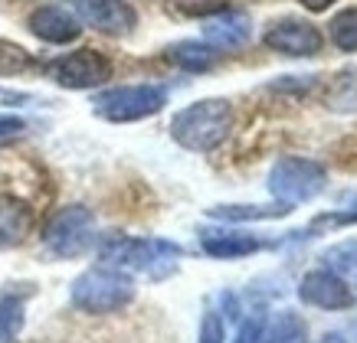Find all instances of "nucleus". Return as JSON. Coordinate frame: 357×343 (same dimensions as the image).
Returning a JSON list of instances; mask_svg holds the SVG:
<instances>
[{
	"mask_svg": "<svg viewBox=\"0 0 357 343\" xmlns=\"http://www.w3.org/2000/svg\"><path fill=\"white\" fill-rule=\"evenodd\" d=\"M184 258V248L171 239H135V236H112L98 246V262L121 271H138L148 278L161 281L174 275L177 262Z\"/></svg>",
	"mask_w": 357,
	"mask_h": 343,
	"instance_id": "nucleus-1",
	"label": "nucleus"
},
{
	"mask_svg": "<svg viewBox=\"0 0 357 343\" xmlns=\"http://www.w3.org/2000/svg\"><path fill=\"white\" fill-rule=\"evenodd\" d=\"M233 125H236V111L227 98H200L171 118V138L184 150L210 154L229 138Z\"/></svg>",
	"mask_w": 357,
	"mask_h": 343,
	"instance_id": "nucleus-2",
	"label": "nucleus"
},
{
	"mask_svg": "<svg viewBox=\"0 0 357 343\" xmlns=\"http://www.w3.org/2000/svg\"><path fill=\"white\" fill-rule=\"evenodd\" d=\"M69 301L76 311L92 314V317L119 314L135 301V278L112 265H92L73 281Z\"/></svg>",
	"mask_w": 357,
	"mask_h": 343,
	"instance_id": "nucleus-3",
	"label": "nucleus"
},
{
	"mask_svg": "<svg viewBox=\"0 0 357 343\" xmlns=\"http://www.w3.org/2000/svg\"><path fill=\"white\" fill-rule=\"evenodd\" d=\"M167 105V88L138 82V86H115L92 98V111L112 125H131V121L154 118Z\"/></svg>",
	"mask_w": 357,
	"mask_h": 343,
	"instance_id": "nucleus-4",
	"label": "nucleus"
},
{
	"mask_svg": "<svg viewBox=\"0 0 357 343\" xmlns=\"http://www.w3.org/2000/svg\"><path fill=\"white\" fill-rule=\"evenodd\" d=\"M266 186H269L275 203L298 206L314 200L318 193H325L328 170L318 161H308V157H279L272 163Z\"/></svg>",
	"mask_w": 357,
	"mask_h": 343,
	"instance_id": "nucleus-5",
	"label": "nucleus"
},
{
	"mask_svg": "<svg viewBox=\"0 0 357 343\" xmlns=\"http://www.w3.org/2000/svg\"><path fill=\"white\" fill-rule=\"evenodd\" d=\"M92 242H96V213L82 203L56 209L43 229V246L56 258L86 255L92 248Z\"/></svg>",
	"mask_w": 357,
	"mask_h": 343,
	"instance_id": "nucleus-6",
	"label": "nucleus"
},
{
	"mask_svg": "<svg viewBox=\"0 0 357 343\" xmlns=\"http://www.w3.org/2000/svg\"><path fill=\"white\" fill-rule=\"evenodd\" d=\"M46 75L59 88L89 92V88L105 86L112 79V59L105 53L92 49V46H82V49H73V53L53 59V63L46 65Z\"/></svg>",
	"mask_w": 357,
	"mask_h": 343,
	"instance_id": "nucleus-7",
	"label": "nucleus"
},
{
	"mask_svg": "<svg viewBox=\"0 0 357 343\" xmlns=\"http://www.w3.org/2000/svg\"><path fill=\"white\" fill-rule=\"evenodd\" d=\"M262 43H266V49L289 56V59H312L325 49V36L308 20H279L266 30Z\"/></svg>",
	"mask_w": 357,
	"mask_h": 343,
	"instance_id": "nucleus-8",
	"label": "nucleus"
},
{
	"mask_svg": "<svg viewBox=\"0 0 357 343\" xmlns=\"http://www.w3.org/2000/svg\"><path fill=\"white\" fill-rule=\"evenodd\" d=\"M298 298H302V304L318 308V311H351L357 304V294L351 291V285L328 269L308 271L298 281Z\"/></svg>",
	"mask_w": 357,
	"mask_h": 343,
	"instance_id": "nucleus-9",
	"label": "nucleus"
},
{
	"mask_svg": "<svg viewBox=\"0 0 357 343\" xmlns=\"http://www.w3.org/2000/svg\"><path fill=\"white\" fill-rule=\"evenodd\" d=\"M79 20L105 36H128L138 26V10L128 0H76Z\"/></svg>",
	"mask_w": 357,
	"mask_h": 343,
	"instance_id": "nucleus-10",
	"label": "nucleus"
},
{
	"mask_svg": "<svg viewBox=\"0 0 357 343\" xmlns=\"http://www.w3.org/2000/svg\"><path fill=\"white\" fill-rule=\"evenodd\" d=\"M26 30L50 46H66V43H76L79 36H82V23L69 10H63V7L46 3V7H36V10L30 13Z\"/></svg>",
	"mask_w": 357,
	"mask_h": 343,
	"instance_id": "nucleus-11",
	"label": "nucleus"
},
{
	"mask_svg": "<svg viewBox=\"0 0 357 343\" xmlns=\"http://www.w3.org/2000/svg\"><path fill=\"white\" fill-rule=\"evenodd\" d=\"M200 248H204V255L217 258V262H233V258L262 252L266 242L243 229H200Z\"/></svg>",
	"mask_w": 357,
	"mask_h": 343,
	"instance_id": "nucleus-12",
	"label": "nucleus"
},
{
	"mask_svg": "<svg viewBox=\"0 0 357 343\" xmlns=\"http://www.w3.org/2000/svg\"><path fill=\"white\" fill-rule=\"evenodd\" d=\"M249 17L239 10H217L213 17H206L204 20V43H210L217 53L223 49H239V46L249 43Z\"/></svg>",
	"mask_w": 357,
	"mask_h": 343,
	"instance_id": "nucleus-13",
	"label": "nucleus"
},
{
	"mask_svg": "<svg viewBox=\"0 0 357 343\" xmlns=\"http://www.w3.org/2000/svg\"><path fill=\"white\" fill-rule=\"evenodd\" d=\"M33 232V206L13 193H0V248H17Z\"/></svg>",
	"mask_w": 357,
	"mask_h": 343,
	"instance_id": "nucleus-14",
	"label": "nucleus"
},
{
	"mask_svg": "<svg viewBox=\"0 0 357 343\" xmlns=\"http://www.w3.org/2000/svg\"><path fill=\"white\" fill-rule=\"evenodd\" d=\"M167 63H174L181 72H210L220 63V53L204 40H181V43L167 46Z\"/></svg>",
	"mask_w": 357,
	"mask_h": 343,
	"instance_id": "nucleus-15",
	"label": "nucleus"
},
{
	"mask_svg": "<svg viewBox=\"0 0 357 343\" xmlns=\"http://www.w3.org/2000/svg\"><path fill=\"white\" fill-rule=\"evenodd\" d=\"M292 213V206L275 203V206H210L206 216L220 219V223H266V219H282V216Z\"/></svg>",
	"mask_w": 357,
	"mask_h": 343,
	"instance_id": "nucleus-16",
	"label": "nucleus"
},
{
	"mask_svg": "<svg viewBox=\"0 0 357 343\" xmlns=\"http://www.w3.org/2000/svg\"><path fill=\"white\" fill-rule=\"evenodd\" d=\"M26 324V291L0 294V343H13Z\"/></svg>",
	"mask_w": 357,
	"mask_h": 343,
	"instance_id": "nucleus-17",
	"label": "nucleus"
},
{
	"mask_svg": "<svg viewBox=\"0 0 357 343\" xmlns=\"http://www.w3.org/2000/svg\"><path fill=\"white\" fill-rule=\"evenodd\" d=\"M305 337H308V324L295 311H279L272 321H266L262 330V343H305Z\"/></svg>",
	"mask_w": 357,
	"mask_h": 343,
	"instance_id": "nucleus-18",
	"label": "nucleus"
},
{
	"mask_svg": "<svg viewBox=\"0 0 357 343\" xmlns=\"http://www.w3.org/2000/svg\"><path fill=\"white\" fill-rule=\"evenodd\" d=\"M328 36L341 53H357V7H344L341 13L331 17Z\"/></svg>",
	"mask_w": 357,
	"mask_h": 343,
	"instance_id": "nucleus-19",
	"label": "nucleus"
},
{
	"mask_svg": "<svg viewBox=\"0 0 357 343\" xmlns=\"http://www.w3.org/2000/svg\"><path fill=\"white\" fill-rule=\"evenodd\" d=\"M325 105L335 108V111H357V69L337 75L335 86L328 88Z\"/></svg>",
	"mask_w": 357,
	"mask_h": 343,
	"instance_id": "nucleus-20",
	"label": "nucleus"
},
{
	"mask_svg": "<svg viewBox=\"0 0 357 343\" xmlns=\"http://www.w3.org/2000/svg\"><path fill=\"white\" fill-rule=\"evenodd\" d=\"M33 69V56L13 40H0V75H23Z\"/></svg>",
	"mask_w": 357,
	"mask_h": 343,
	"instance_id": "nucleus-21",
	"label": "nucleus"
},
{
	"mask_svg": "<svg viewBox=\"0 0 357 343\" xmlns=\"http://www.w3.org/2000/svg\"><path fill=\"white\" fill-rule=\"evenodd\" d=\"M325 265L335 275H354L357 271V242H341L325 252Z\"/></svg>",
	"mask_w": 357,
	"mask_h": 343,
	"instance_id": "nucleus-22",
	"label": "nucleus"
},
{
	"mask_svg": "<svg viewBox=\"0 0 357 343\" xmlns=\"http://www.w3.org/2000/svg\"><path fill=\"white\" fill-rule=\"evenodd\" d=\"M197 343H227V324L217 311H206L204 321H200V333H197Z\"/></svg>",
	"mask_w": 357,
	"mask_h": 343,
	"instance_id": "nucleus-23",
	"label": "nucleus"
},
{
	"mask_svg": "<svg viewBox=\"0 0 357 343\" xmlns=\"http://www.w3.org/2000/svg\"><path fill=\"white\" fill-rule=\"evenodd\" d=\"M341 225H357V209H341V213H328V216H318L312 225H308V232H318V229H341Z\"/></svg>",
	"mask_w": 357,
	"mask_h": 343,
	"instance_id": "nucleus-24",
	"label": "nucleus"
},
{
	"mask_svg": "<svg viewBox=\"0 0 357 343\" xmlns=\"http://www.w3.org/2000/svg\"><path fill=\"white\" fill-rule=\"evenodd\" d=\"M266 314H252L249 321L239 324V330H236V340L233 343H262V330H266Z\"/></svg>",
	"mask_w": 357,
	"mask_h": 343,
	"instance_id": "nucleus-25",
	"label": "nucleus"
},
{
	"mask_svg": "<svg viewBox=\"0 0 357 343\" xmlns=\"http://www.w3.org/2000/svg\"><path fill=\"white\" fill-rule=\"evenodd\" d=\"M26 128H30V125H26L20 115H0V144H7V141H13V138H20Z\"/></svg>",
	"mask_w": 357,
	"mask_h": 343,
	"instance_id": "nucleus-26",
	"label": "nucleus"
},
{
	"mask_svg": "<svg viewBox=\"0 0 357 343\" xmlns=\"http://www.w3.org/2000/svg\"><path fill=\"white\" fill-rule=\"evenodd\" d=\"M337 0H302V7L305 10H312V13H325L328 7H335Z\"/></svg>",
	"mask_w": 357,
	"mask_h": 343,
	"instance_id": "nucleus-27",
	"label": "nucleus"
},
{
	"mask_svg": "<svg viewBox=\"0 0 357 343\" xmlns=\"http://www.w3.org/2000/svg\"><path fill=\"white\" fill-rule=\"evenodd\" d=\"M318 343H347V340L341 337V333H325V337H321Z\"/></svg>",
	"mask_w": 357,
	"mask_h": 343,
	"instance_id": "nucleus-28",
	"label": "nucleus"
}]
</instances>
